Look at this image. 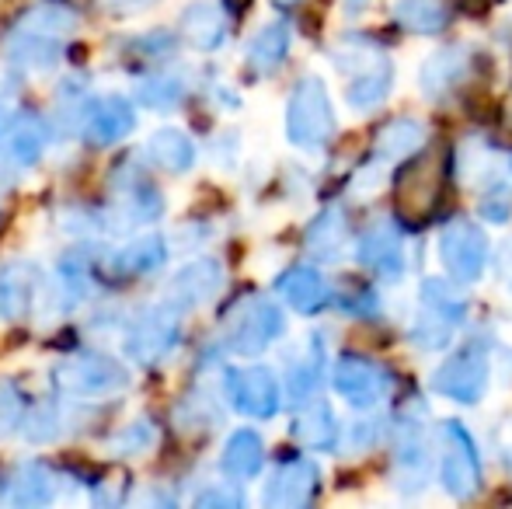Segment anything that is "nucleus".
<instances>
[{
  "instance_id": "29",
  "label": "nucleus",
  "mask_w": 512,
  "mask_h": 509,
  "mask_svg": "<svg viewBox=\"0 0 512 509\" xmlns=\"http://www.w3.org/2000/svg\"><path fill=\"white\" fill-rule=\"evenodd\" d=\"M293 46V28L286 21H269L265 28H258V35L248 42V63L258 74H272L279 63L286 60Z\"/></svg>"
},
{
  "instance_id": "32",
  "label": "nucleus",
  "mask_w": 512,
  "mask_h": 509,
  "mask_svg": "<svg viewBox=\"0 0 512 509\" xmlns=\"http://www.w3.org/2000/svg\"><path fill=\"white\" fill-rule=\"evenodd\" d=\"M0 140H4L0 143V154H4L7 161L18 164V168H32L42 157V150H46V129H42L39 119L21 116Z\"/></svg>"
},
{
  "instance_id": "40",
  "label": "nucleus",
  "mask_w": 512,
  "mask_h": 509,
  "mask_svg": "<svg viewBox=\"0 0 512 509\" xmlns=\"http://www.w3.org/2000/svg\"><path fill=\"white\" fill-rule=\"evenodd\" d=\"M63 286H67V293L74 300L88 297L91 279H88V269H84V262H74V258H67V262H63Z\"/></svg>"
},
{
  "instance_id": "26",
  "label": "nucleus",
  "mask_w": 512,
  "mask_h": 509,
  "mask_svg": "<svg viewBox=\"0 0 512 509\" xmlns=\"http://www.w3.org/2000/svg\"><path fill=\"white\" fill-rule=\"evenodd\" d=\"M147 157L154 168L168 171V175H185L196 164V147L182 129L164 126L147 140Z\"/></svg>"
},
{
  "instance_id": "10",
  "label": "nucleus",
  "mask_w": 512,
  "mask_h": 509,
  "mask_svg": "<svg viewBox=\"0 0 512 509\" xmlns=\"http://www.w3.org/2000/svg\"><path fill=\"white\" fill-rule=\"evenodd\" d=\"M439 482L443 492L453 499H471L481 485V454L474 436L464 429V422H443L439 429Z\"/></svg>"
},
{
  "instance_id": "36",
  "label": "nucleus",
  "mask_w": 512,
  "mask_h": 509,
  "mask_svg": "<svg viewBox=\"0 0 512 509\" xmlns=\"http://www.w3.org/2000/svg\"><path fill=\"white\" fill-rule=\"evenodd\" d=\"M136 98H140L147 109L168 112L185 98V84L178 81L175 74H154V77H147L140 88H136Z\"/></svg>"
},
{
  "instance_id": "4",
  "label": "nucleus",
  "mask_w": 512,
  "mask_h": 509,
  "mask_svg": "<svg viewBox=\"0 0 512 509\" xmlns=\"http://www.w3.org/2000/svg\"><path fill=\"white\" fill-rule=\"evenodd\" d=\"M467 300L443 279H425L418 290V314L411 321V342L425 353H439L453 342V332L464 325Z\"/></svg>"
},
{
  "instance_id": "28",
  "label": "nucleus",
  "mask_w": 512,
  "mask_h": 509,
  "mask_svg": "<svg viewBox=\"0 0 512 509\" xmlns=\"http://www.w3.org/2000/svg\"><path fill=\"white\" fill-rule=\"evenodd\" d=\"M293 436H297L307 450H335L338 419H335V412H331V405H324V401H307L304 412L293 422Z\"/></svg>"
},
{
  "instance_id": "42",
  "label": "nucleus",
  "mask_w": 512,
  "mask_h": 509,
  "mask_svg": "<svg viewBox=\"0 0 512 509\" xmlns=\"http://www.w3.org/2000/svg\"><path fill=\"white\" fill-rule=\"evenodd\" d=\"M199 506H241V492H230V489H209L203 496L196 499Z\"/></svg>"
},
{
  "instance_id": "5",
  "label": "nucleus",
  "mask_w": 512,
  "mask_h": 509,
  "mask_svg": "<svg viewBox=\"0 0 512 509\" xmlns=\"http://www.w3.org/2000/svg\"><path fill=\"white\" fill-rule=\"evenodd\" d=\"M425 405L418 398H408L398 412V426H394V485L408 496L425 489L429 482V429H425Z\"/></svg>"
},
{
  "instance_id": "2",
  "label": "nucleus",
  "mask_w": 512,
  "mask_h": 509,
  "mask_svg": "<svg viewBox=\"0 0 512 509\" xmlns=\"http://www.w3.org/2000/svg\"><path fill=\"white\" fill-rule=\"evenodd\" d=\"M335 67L349 74L345 102L356 112H373L387 102L394 88V63L377 42L370 39H345L335 49Z\"/></svg>"
},
{
  "instance_id": "11",
  "label": "nucleus",
  "mask_w": 512,
  "mask_h": 509,
  "mask_svg": "<svg viewBox=\"0 0 512 509\" xmlns=\"http://www.w3.org/2000/svg\"><path fill=\"white\" fill-rule=\"evenodd\" d=\"M439 262H443L446 276L457 283L471 286L481 279L488 265V238L478 224L457 217L453 224H446V231L439 234Z\"/></svg>"
},
{
  "instance_id": "34",
  "label": "nucleus",
  "mask_w": 512,
  "mask_h": 509,
  "mask_svg": "<svg viewBox=\"0 0 512 509\" xmlns=\"http://www.w3.org/2000/svg\"><path fill=\"white\" fill-rule=\"evenodd\" d=\"M164 255H168L164 241L157 234H147V238H136L133 245L122 248L112 258V269L122 272V276H143V272H154L164 262Z\"/></svg>"
},
{
  "instance_id": "16",
  "label": "nucleus",
  "mask_w": 512,
  "mask_h": 509,
  "mask_svg": "<svg viewBox=\"0 0 512 509\" xmlns=\"http://www.w3.org/2000/svg\"><path fill=\"white\" fill-rule=\"evenodd\" d=\"M321 489V471L310 457H286L279 468L272 471L269 485H265V506L272 509H300Z\"/></svg>"
},
{
  "instance_id": "19",
  "label": "nucleus",
  "mask_w": 512,
  "mask_h": 509,
  "mask_svg": "<svg viewBox=\"0 0 512 509\" xmlns=\"http://www.w3.org/2000/svg\"><path fill=\"white\" fill-rule=\"evenodd\" d=\"M223 290V265L216 258H196L171 279V300L178 307H203Z\"/></svg>"
},
{
  "instance_id": "18",
  "label": "nucleus",
  "mask_w": 512,
  "mask_h": 509,
  "mask_svg": "<svg viewBox=\"0 0 512 509\" xmlns=\"http://www.w3.org/2000/svg\"><path fill=\"white\" fill-rule=\"evenodd\" d=\"M467 74H471V49L446 46V49H436V53L422 63V70H418V88H422L425 98H439V95H446V91L460 88Z\"/></svg>"
},
{
  "instance_id": "12",
  "label": "nucleus",
  "mask_w": 512,
  "mask_h": 509,
  "mask_svg": "<svg viewBox=\"0 0 512 509\" xmlns=\"http://www.w3.org/2000/svg\"><path fill=\"white\" fill-rule=\"evenodd\" d=\"M178 335H182V314L178 307H150L140 318L133 321L126 335V353L133 356V363L140 367H154L161 363L171 349L178 346Z\"/></svg>"
},
{
  "instance_id": "17",
  "label": "nucleus",
  "mask_w": 512,
  "mask_h": 509,
  "mask_svg": "<svg viewBox=\"0 0 512 509\" xmlns=\"http://www.w3.org/2000/svg\"><path fill=\"white\" fill-rule=\"evenodd\" d=\"M356 258L363 269H370L380 279H401L408 269L405 245H401V231L394 224H373L359 234Z\"/></svg>"
},
{
  "instance_id": "31",
  "label": "nucleus",
  "mask_w": 512,
  "mask_h": 509,
  "mask_svg": "<svg viewBox=\"0 0 512 509\" xmlns=\"http://www.w3.org/2000/svg\"><path fill=\"white\" fill-rule=\"evenodd\" d=\"M7 499L14 506H46L56 499V478L42 464H21L7 478Z\"/></svg>"
},
{
  "instance_id": "8",
  "label": "nucleus",
  "mask_w": 512,
  "mask_h": 509,
  "mask_svg": "<svg viewBox=\"0 0 512 509\" xmlns=\"http://www.w3.org/2000/svg\"><path fill=\"white\" fill-rule=\"evenodd\" d=\"M488 342L471 339L432 374V391L443 398L457 401V405H474L485 398L488 374H492V360H488Z\"/></svg>"
},
{
  "instance_id": "3",
  "label": "nucleus",
  "mask_w": 512,
  "mask_h": 509,
  "mask_svg": "<svg viewBox=\"0 0 512 509\" xmlns=\"http://www.w3.org/2000/svg\"><path fill=\"white\" fill-rule=\"evenodd\" d=\"M450 175V150H418L415 161L394 178V217L405 227H418L439 206Z\"/></svg>"
},
{
  "instance_id": "15",
  "label": "nucleus",
  "mask_w": 512,
  "mask_h": 509,
  "mask_svg": "<svg viewBox=\"0 0 512 509\" xmlns=\"http://www.w3.org/2000/svg\"><path fill=\"white\" fill-rule=\"evenodd\" d=\"M227 398L248 419H272L283 405V391L269 367H244L227 374Z\"/></svg>"
},
{
  "instance_id": "6",
  "label": "nucleus",
  "mask_w": 512,
  "mask_h": 509,
  "mask_svg": "<svg viewBox=\"0 0 512 509\" xmlns=\"http://www.w3.org/2000/svg\"><path fill=\"white\" fill-rule=\"evenodd\" d=\"M286 136L300 150H321L335 136V109L321 77L307 74L293 84L290 105H286Z\"/></svg>"
},
{
  "instance_id": "1",
  "label": "nucleus",
  "mask_w": 512,
  "mask_h": 509,
  "mask_svg": "<svg viewBox=\"0 0 512 509\" xmlns=\"http://www.w3.org/2000/svg\"><path fill=\"white\" fill-rule=\"evenodd\" d=\"M77 14L67 4H35L7 35V60L21 70H49L60 63Z\"/></svg>"
},
{
  "instance_id": "39",
  "label": "nucleus",
  "mask_w": 512,
  "mask_h": 509,
  "mask_svg": "<svg viewBox=\"0 0 512 509\" xmlns=\"http://www.w3.org/2000/svg\"><path fill=\"white\" fill-rule=\"evenodd\" d=\"M21 422V394L11 381H0V436L14 433Z\"/></svg>"
},
{
  "instance_id": "27",
  "label": "nucleus",
  "mask_w": 512,
  "mask_h": 509,
  "mask_svg": "<svg viewBox=\"0 0 512 509\" xmlns=\"http://www.w3.org/2000/svg\"><path fill=\"white\" fill-rule=\"evenodd\" d=\"M422 143H425L422 123L401 116V119H391V123L377 133L373 154H377V161H408V157H415L418 150H422Z\"/></svg>"
},
{
  "instance_id": "43",
  "label": "nucleus",
  "mask_w": 512,
  "mask_h": 509,
  "mask_svg": "<svg viewBox=\"0 0 512 509\" xmlns=\"http://www.w3.org/2000/svg\"><path fill=\"white\" fill-rule=\"evenodd\" d=\"M157 0H102V7H108L112 14H133V11H147Z\"/></svg>"
},
{
  "instance_id": "14",
  "label": "nucleus",
  "mask_w": 512,
  "mask_h": 509,
  "mask_svg": "<svg viewBox=\"0 0 512 509\" xmlns=\"http://www.w3.org/2000/svg\"><path fill=\"white\" fill-rule=\"evenodd\" d=\"M164 213V199L147 175L133 164L112 175V217L115 224H150Z\"/></svg>"
},
{
  "instance_id": "13",
  "label": "nucleus",
  "mask_w": 512,
  "mask_h": 509,
  "mask_svg": "<svg viewBox=\"0 0 512 509\" xmlns=\"http://www.w3.org/2000/svg\"><path fill=\"white\" fill-rule=\"evenodd\" d=\"M331 384H335V391L342 394L352 408H373L387 398L394 381L377 360H370V356L342 353L335 360V370H331Z\"/></svg>"
},
{
  "instance_id": "37",
  "label": "nucleus",
  "mask_w": 512,
  "mask_h": 509,
  "mask_svg": "<svg viewBox=\"0 0 512 509\" xmlns=\"http://www.w3.org/2000/svg\"><path fill=\"white\" fill-rule=\"evenodd\" d=\"M150 443H154V429H150L147 419H140V422H129V426L115 436L112 450L115 454H140V450H147Z\"/></svg>"
},
{
  "instance_id": "41",
  "label": "nucleus",
  "mask_w": 512,
  "mask_h": 509,
  "mask_svg": "<svg viewBox=\"0 0 512 509\" xmlns=\"http://www.w3.org/2000/svg\"><path fill=\"white\" fill-rule=\"evenodd\" d=\"M380 433H384V422H356V426H352V447L356 450L373 447V443L380 440Z\"/></svg>"
},
{
  "instance_id": "7",
  "label": "nucleus",
  "mask_w": 512,
  "mask_h": 509,
  "mask_svg": "<svg viewBox=\"0 0 512 509\" xmlns=\"http://www.w3.org/2000/svg\"><path fill=\"white\" fill-rule=\"evenodd\" d=\"M283 328V311L269 297H262V293H251V297H244L230 311L227 325H223V342L237 356H258L283 335Z\"/></svg>"
},
{
  "instance_id": "9",
  "label": "nucleus",
  "mask_w": 512,
  "mask_h": 509,
  "mask_svg": "<svg viewBox=\"0 0 512 509\" xmlns=\"http://www.w3.org/2000/svg\"><path fill=\"white\" fill-rule=\"evenodd\" d=\"M53 384L56 391L74 394V398H112L129 387V370H122V363H115L112 356L77 353L56 363Z\"/></svg>"
},
{
  "instance_id": "33",
  "label": "nucleus",
  "mask_w": 512,
  "mask_h": 509,
  "mask_svg": "<svg viewBox=\"0 0 512 509\" xmlns=\"http://www.w3.org/2000/svg\"><path fill=\"white\" fill-rule=\"evenodd\" d=\"M394 21L411 35H439L450 25V11L443 7V0H398Z\"/></svg>"
},
{
  "instance_id": "21",
  "label": "nucleus",
  "mask_w": 512,
  "mask_h": 509,
  "mask_svg": "<svg viewBox=\"0 0 512 509\" xmlns=\"http://www.w3.org/2000/svg\"><path fill=\"white\" fill-rule=\"evenodd\" d=\"M276 290H279V297L300 314H317L331 304L328 279L317 269H310V265H293V269H286L283 276L276 279Z\"/></svg>"
},
{
  "instance_id": "20",
  "label": "nucleus",
  "mask_w": 512,
  "mask_h": 509,
  "mask_svg": "<svg viewBox=\"0 0 512 509\" xmlns=\"http://www.w3.org/2000/svg\"><path fill=\"white\" fill-rule=\"evenodd\" d=\"M133 123V105L119 95H105L84 112V140L91 147H108V143H119Z\"/></svg>"
},
{
  "instance_id": "45",
  "label": "nucleus",
  "mask_w": 512,
  "mask_h": 509,
  "mask_svg": "<svg viewBox=\"0 0 512 509\" xmlns=\"http://www.w3.org/2000/svg\"><path fill=\"white\" fill-rule=\"evenodd\" d=\"M272 4H276V7H297L300 0H272Z\"/></svg>"
},
{
  "instance_id": "24",
  "label": "nucleus",
  "mask_w": 512,
  "mask_h": 509,
  "mask_svg": "<svg viewBox=\"0 0 512 509\" xmlns=\"http://www.w3.org/2000/svg\"><path fill=\"white\" fill-rule=\"evenodd\" d=\"M182 32L189 46L203 49V53L220 49L223 39H227V11L216 0H199L182 14Z\"/></svg>"
},
{
  "instance_id": "44",
  "label": "nucleus",
  "mask_w": 512,
  "mask_h": 509,
  "mask_svg": "<svg viewBox=\"0 0 512 509\" xmlns=\"http://www.w3.org/2000/svg\"><path fill=\"white\" fill-rule=\"evenodd\" d=\"M499 272H502V279L512 286V241L509 245H502V258H499Z\"/></svg>"
},
{
  "instance_id": "35",
  "label": "nucleus",
  "mask_w": 512,
  "mask_h": 509,
  "mask_svg": "<svg viewBox=\"0 0 512 509\" xmlns=\"http://www.w3.org/2000/svg\"><path fill=\"white\" fill-rule=\"evenodd\" d=\"M478 213L488 224H506L512 217V189L502 175H488L478 192Z\"/></svg>"
},
{
  "instance_id": "38",
  "label": "nucleus",
  "mask_w": 512,
  "mask_h": 509,
  "mask_svg": "<svg viewBox=\"0 0 512 509\" xmlns=\"http://www.w3.org/2000/svg\"><path fill=\"white\" fill-rule=\"evenodd\" d=\"M60 419H56V412L49 405H42V408H35L32 415H28V422H25V436L32 443H49V440H56V433H60Z\"/></svg>"
},
{
  "instance_id": "25",
  "label": "nucleus",
  "mask_w": 512,
  "mask_h": 509,
  "mask_svg": "<svg viewBox=\"0 0 512 509\" xmlns=\"http://www.w3.org/2000/svg\"><path fill=\"white\" fill-rule=\"evenodd\" d=\"M321 377H324V346L321 339H307V349L297 356V360L290 363V370H286V398L293 401V405L304 408L307 401H314L317 387H321Z\"/></svg>"
},
{
  "instance_id": "22",
  "label": "nucleus",
  "mask_w": 512,
  "mask_h": 509,
  "mask_svg": "<svg viewBox=\"0 0 512 509\" xmlns=\"http://www.w3.org/2000/svg\"><path fill=\"white\" fill-rule=\"evenodd\" d=\"M42 272L32 262H11L0 272V314L11 321H21L32 314V304L39 297Z\"/></svg>"
},
{
  "instance_id": "30",
  "label": "nucleus",
  "mask_w": 512,
  "mask_h": 509,
  "mask_svg": "<svg viewBox=\"0 0 512 509\" xmlns=\"http://www.w3.org/2000/svg\"><path fill=\"white\" fill-rule=\"evenodd\" d=\"M265 464V443L255 429H237L227 440L220 457V468L227 471L230 478H255Z\"/></svg>"
},
{
  "instance_id": "23",
  "label": "nucleus",
  "mask_w": 512,
  "mask_h": 509,
  "mask_svg": "<svg viewBox=\"0 0 512 509\" xmlns=\"http://www.w3.org/2000/svg\"><path fill=\"white\" fill-rule=\"evenodd\" d=\"M345 241H349V220H345L342 206H324L314 220H310L304 234V248L317 262H338Z\"/></svg>"
}]
</instances>
